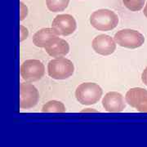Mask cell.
<instances>
[{"instance_id":"14","label":"cell","mask_w":147,"mask_h":147,"mask_svg":"<svg viewBox=\"0 0 147 147\" xmlns=\"http://www.w3.org/2000/svg\"><path fill=\"white\" fill-rule=\"evenodd\" d=\"M48 10L53 12L63 11L67 8L69 0H46Z\"/></svg>"},{"instance_id":"16","label":"cell","mask_w":147,"mask_h":147,"mask_svg":"<svg viewBox=\"0 0 147 147\" xmlns=\"http://www.w3.org/2000/svg\"><path fill=\"white\" fill-rule=\"evenodd\" d=\"M20 7H21V17H20V20L23 21L28 15V8L22 2L20 3Z\"/></svg>"},{"instance_id":"1","label":"cell","mask_w":147,"mask_h":147,"mask_svg":"<svg viewBox=\"0 0 147 147\" xmlns=\"http://www.w3.org/2000/svg\"><path fill=\"white\" fill-rule=\"evenodd\" d=\"M119 23V17L113 11L100 9L94 11L90 16V24L100 31L114 30Z\"/></svg>"},{"instance_id":"15","label":"cell","mask_w":147,"mask_h":147,"mask_svg":"<svg viewBox=\"0 0 147 147\" xmlns=\"http://www.w3.org/2000/svg\"><path fill=\"white\" fill-rule=\"evenodd\" d=\"M146 0H123V5L131 11H138L142 10L145 5Z\"/></svg>"},{"instance_id":"5","label":"cell","mask_w":147,"mask_h":147,"mask_svg":"<svg viewBox=\"0 0 147 147\" xmlns=\"http://www.w3.org/2000/svg\"><path fill=\"white\" fill-rule=\"evenodd\" d=\"M44 74V65L39 60H26L21 64V75L26 82L38 81L43 77Z\"/></svg>"},{"instance_id":"2","label":"cell","mask_w":147,"mask_h":147,"mask_svg":"<svg viewBox=\"0 0 147 147\" xmlns=\"http://www.w3.org/2000/svg\"><path fill=\"white\" fill-rule=\"evenodd\" d=\"M103 91L98 84L84 83L78 86L75 91V97L80 104L94 105L100 100Z\"/></svg>"},{"instance_id":"10","label":"cell","mask_w":147,"mask_h":147,"mask_svg":"<svg viewBox=\"0 0 147 147\" xmlns=\"http://www.w3.org/2000/svg\"><path fill=\"white\" fill-rule=\"evenodd\" d=\"M102 105L107 112L119 113L124 110L125 102L123 96L119 92H110L103 97Z\"/></svg>"},{"instance_id":"13","label":"cell","mask_w":147,"mask_h":147,"mask_svg":"<svg viewBox=\"0 0 147 147\" xmlns=\"http://www.w3.org/2000/svg\"><path fill=\"white\" fill-rule=\"evenodd\" d=\"M65 106L63 103L55 100L47 102L42 108V112L43 113H65Z\"/></svg>"},{"instance_id":"9","label":"cell","mask_w":147,"mask_h":147,"mask_svg":"<svg viewBox=\"0 0 147 147\" xmlns=\"http://www.w3.org/2000/svg\"><path fill=\"white\" fill-rule=\"evenodd\" d=\"M92 46L95 52L102 56H109L116 50V42L115 39L106 34H100L94 38Z\"/></svg>"},{"instance_id":"17","label":"cell","mask_w":147,"mask_h":147,"mask_svg":"<svg viewBox=\"0 0 147 147\" xmlns=\"http://www.w3.org/2000/svg\"><path fill=\"white\" fill-rule=\"evenodd\" d=\"M20 29H21V38L20 41L23 42L25 39H26L27 37L29 35V31L26 27H24L23 26H20Z\"/></svg>"},{"instance_id":"3","label":"cell","mask_w":147,"mask_h":147,"mask_svg":"<svg viewBox=\"0 0 147 147\" xmlns=\"http://www.w3.org/2000/svg\"><path fill=\"white\" fill-rule=\"evenodd\" d=\"M74 66L73 62L66 58L53 59L47 65V72L51 78L57 80L66 79L73 75Z\"/></svg>"},{"instance_id":"8","label":"cell","mask_w":147,"mask_h":147,"mask_svg":"<svg viewBox=\"0 0 147 147\" xmlns=\"http://www.w3.org/2000/svg\"><path fill=\"white\" fill-rule=\"evenodd\" d=\"M126 102L142 113H147V90L142 88H133L127 92Z\"/></svg>"},{"instance_id":"18","label":"cell","mask_w":147,"mask_h":147,"mask_svg":"<svg viewBox=\"0 0 147 147\" xmlns=\"http://www.w3.org/2000/svg\"><path fill=\"white\" fill-rule=\"evenodd\" d=\"M142 82H143V83L147 86V67L145 69H144V71L142 72Z\"/></svg>"},{"instance_id":"12","label":"cell","mask_w":147,"mask_h":147,"mask_svg":"<svg viewBox=\"0 0 147 147\" xmlns=\"http://www.w3.org/2000/svg\"><path fill=\"white\" fill-rule=\"evenodd\" d=\"M57 36V34L53 28H43L34 34L33 42L36 47H45L50 39Z\"/></svg>"},{"instance_id":"6","label":"cell","mask_w":147,"mask_h":147,"mask_svg":"<svg viewBox=\"0 0 147 147\" xmlns=\"http://www.w3.org/2000/svg\"><path fill=\"white\" fill-rule=\"evenodd\" d=\"M52 28L56 31L57 35L68 36L76 30V21L71 15L60 14L57 16L53 21Z\"/></svg>"},{"instance_id":"19","label":"cell","mask_w":147,"mask_h":147,"mask_svg":"<svg viewBox=\"0 0 147 147\" xmlns=\"http://www.w3.org/2000/svg\"><path fill=\"white\" fill-rule=\"evenodd\" d=\"M143 13H144V15L146 16V17L147 18V3L146 6H145V8H144V11H143Z\"/></svg>"},{"instance_id":"4","label":"cell","mask_w":147,"mask_h":147,"mask_svg":"<svg viewBox=\"0 0 147 147\" xmlns=\"http://www.w3.org/2000/svg\"><path fill=\"white\" fill-rule=\"evenodd\" d=\"M114 39L120 47L130 49L142 47L145 42V38L143 34L131 29H124L118 31L115 34Z\"/></svg>"},{"instance_id":"7","label":"cell","mask_w":147,"mask_h":147,"mask_svg":"<svg viewBox=\"0 0 147 147\" xmlns=\"http://www.w3.org/2000/svg\"><path fill=\"white\" fill-rule=\"evenodd\" d=\"M39 93L31 84L22 83L20 85V107L21 109H31L38 104Z\"/></svg>"},{"instance_id":"11","label":"cell","mask_w":147,"mask_h":147,"mask_svg":"<svg viewBox=\"0 0 147 147\" xmlns=\"http://www.w3.org/2000/svg\"><path fill=\"white\" fill-rule=\"evenodd\" d=\"M44 48L46 53L50 57L56 58L63 57L69 52V46L68 42L65 39H62L57 36L50 39Z\"/></svg>"}]
</instances>
